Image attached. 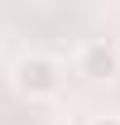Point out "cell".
<instances>
[{
    "instance_id": "3957f363",
    "label": "cell",
    "mask_w": 120,
    "mask_h": 125,
    "mask_svg": "<svg viewBox=\"0 0 120 125\" xmlns=\"http://www.w3.org/2000/svg\"><path fill=\"white\" fill-rule=\"evenodd\" d=\"M87 125H120V115H96V120H87Z\"/></svg>"
},
{
    "instance_id": "7a4b0ae2",
    "label": "cell",
    "mask_w": 120,
    "mask_h": 125,
    "mask_svg": "<svg viewBox=\"0 0 120 125\" xmlns=\"http://www.w3.org/2000/svg\"><path fill=\"white\" fill-rule=\"evenodd\" d=\"M77 72L87 82H110L120 77V48L110 39H87V43L77 48Z\"/></svg>"
},
{
    "instance_id": "6da1fadb",
    "label": "cell",
    "mask_w": 120,
    "mask_h": 125,
    "mask_svg": "<svg viewBox=\"0 0 120 125\" xmlns=\"http://www.w3.org/2000/svg\"><path fill=\"white\" fill-rule=\"evenodd\" d=\"M15 92L19 96H29V101H48V96H58L62 92V62L53 58V53H19L15 58Z\"/></svg>"
},
{
    "instance_id": "277c9868",
    "label": "cell",
    "mask_w": 120,
    "mask_h": 125,
    "mask_svg": "<svg viewBox=\"0 0 120 125\" xmlns=\"http://www.w3.org/2000/svg\"><path fill=\"white\" fill-rule=\"evenodd\" d=\"M19 5H43V0H19Z\"/></svg>"
}]
</instances>
